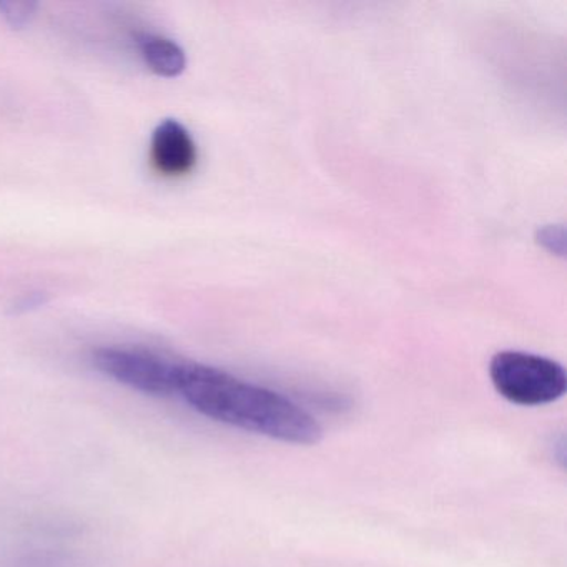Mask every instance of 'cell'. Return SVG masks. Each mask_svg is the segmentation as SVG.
<instances>
[{
	"label": "cell",
	"instance_id": "7a4b0ae2",
	"mask_svg": "<svg viewBox=\"0 0 567 567\" xmlns=\"http://www.w3.org/2000/svg\"><path fill=\"white\" fill-rule=\"evenodd\" d=\"M501 396L519 406H543L566 394V370L557 361L524 351H501L489 364Z\"/></svg>",
	"mask_w": 567,
	"mask_h": 567
},
{
	"label": "cell",
	"instance_id": "5b68a950",
	"mask_svg": "<svg viewBox=\"0 0 567 567\" xmlns=\"http://www.w3.org/2000/svg\"><path fill=\"white\" fill-rule=\"evenodd\" d=\"M137 42L142 59L154 74L165 79L184 74L187 55L177 42L158 34H142Z\"/></svg>",
	"mask_w": 567,
	"mask_h": 567
},
{
	"label": "cell",
	"instance_id": "8992f818",
	"mask_svg": "<svg viewBox=\"0 0 567 567\" xmlns=\"http://www.w3.org/2000/svg\"><path fill=\"white\" fill-rule=\"evenodd\" d=\"M38 4L32 2H0V18L11 25V29H25L34 19Z\"/></svg>",
	"mask_w": 567,
	"mask_h": 567
},
{
	"label": "cell",
	"instance_id": "3957f363",
	"mask_svg": "<svg viewBox=\"0 0 567 567\" xmlns=\"http://www.w3.org/2000/svg\"><path fill=\"white\" fill-rule=\"evenodd\" d=\"M99 373L151 396H175L181 363L134 348L102 347L91 353Z\"/></svg>",
	"mask_w": 567,
	"mask_h": 567
},
{
	"label": "cell",
	"instance_id": "277c9868",
	"mask_svg": "<svg viewBox=\"0 0 567 567\" xmlns=\"http://www.w3.org/2000/svg\"><path fill=\"white\" fill-rule=\"evenodd\" d=\"M151 158L162 175L181 177L194 171L197 145L185 125L175 118H165L152 134Z\"/></svg>",
	"mask_w": 567,
	"mask_h": 567
},
{
	"label": "cell",
	"instance_id": "ba28073f",
	"mask_svg": "<svg viewBox=\"0 0 567 567\" xmlns=\"http://www.w3.org/2000/svg\"><path fill=\"white\" fill-rule=\"evenodd\" d=\"M539 241L544 247L549 248L550 251L563 254V251L556 247V244H559V247L564 248L563 228L557 227V225H550V227L544 228V230L539 231Z\"/></svg>",
	"mask_w": 567,
	"mask_h": 567
},
{
	"label": "cell",
	"instance_id": "52a82bcc",
	"mask_svg": "<svg viewBox=\"0 0 567 567\" xmlns=\"http://www.w3.org/2000/svg\"><path fill=\"white\" fill-rule=\"evenodd\" d=\"M49 301H51V295H49L48 291H28V293L21 295V297L16 298V300L9 305L8 313H31V311L39 310V308H44Z\"/></svg>",
	"mask_w": 567,
	"mask_h": 567
},
{
	"label": "cell",
	"instance_id": "6da1fadb",
	"mask_svg": "<svg viewBox=\"0 0 567 567\" xmlns=\"http://www.w3.org/2000/svg\"><path fill=\"white\" fill-rule=\"evenodd\" d=\"M175 396L202 416L271 440L315 444L321 437L320 423L290 398L207 364L181 363Z\"/></svg>",
	"mask_w": 567,
	"mask_h": 567
}]
</instances>
